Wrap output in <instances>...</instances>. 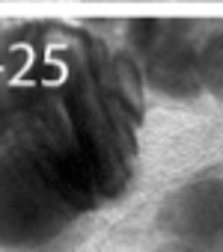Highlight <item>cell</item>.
Returning a JSON list of instances; mask_svg holds the SVG:
<instances>
[{
  "label": "cell",
  "mask_w": 223,
  "mask_h": 252,
  "mask_svg": "<svg viewBox=\"0 0 223 252\" xmlns=\"http://www.w3.org/2000/svg\"><path fill=\"white\" fill-rule=\"evenodd\" d=\"M146 89L128 51L89 24H0V172L51 184L92 217L128 193Z\"/></svg>",
  "instance_id": "cell-1"
},
{
  "label": "cell",
  "mask_w": 223,
  "mask_h": 252,
  "mask_svg": "<svg viewBox=\"0 0 223 252\" xmlns=\"http://www.w3.org/2000/svg\"><path fill=\"white\" fill-rule=\"evenodd\" d=\"M223 18H134L119 24L116 42L134 60L146 95L167 104H196L202 86L196 60Z\"/></svg>",
  "instance_id": "cell-2"
},
{
  "label": "cell",
  "mask_w": 223,
  "mask_h": 252,
  "mask_svg": "<svg viewBox=\"0 0 223 252\" xmlns=\"http://www.w3.org/2000/svg\"><path fill=\"white\" fill-rule=\"evenodd\" d=\"M158 231L190 252H223V175L173 190L158 211Z\"/></svg>",
  "instance_id": "cell-3"
},
{
  "label": "cell",
  "mask_w": 223,
  "mask_h": 252,
  "mask_svg": "<svg viewBox=\"0 0 223 252\" xmlns=\"http://www.w3.org/2000/svg\"><path fill=\"white\" fill-rule=\"evenodd\" d=\"M196 77L202 86V95H211L223 104V27H217L199 48L196 60Z\"/></svg>",
  "instance_id": "cell-4"
},
{
  "label": "cell",
  "mask_w": 223,
  "mask_h": 252,
  "mask_svg": "<svg viewBox=\"0 0 223 252\" xmlns=\"http://www.w3.org/2000/svg\"><path fill=\"white\" fill-rule=\"evenodd\" d=\"M155 252H190V249H185L182 243H176V240H167L164 246H158Z\"/></svg>",
  "instance_id": "cell-5"
}]
</instances>
